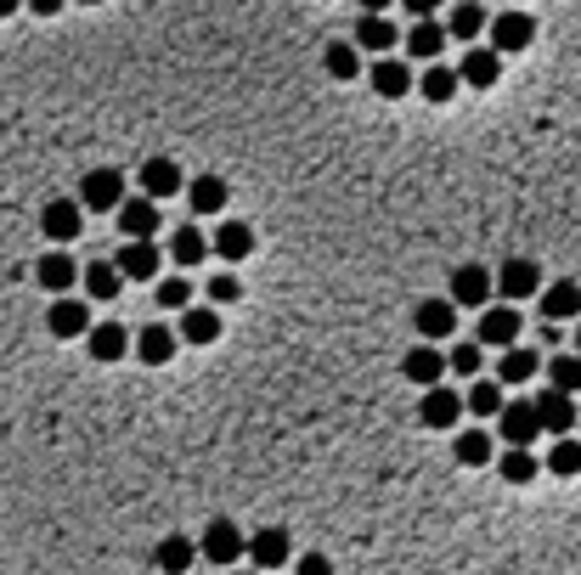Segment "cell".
<instances>
[{
  "instance_id": "obj_1",
  "label": "cell",
  "mask_w": 581,
  "mask_h": 575,
  "mask_svg": "<svg viewBox=\"0 0 581 575\" xmlns=\"http://www.w3.org/2000/svg\"><path fill=\"white\" fill-rule=\"evenodd\" d=\"M496 435H503V446H536V435H548L542 429V413H536V395L531 400L514 395L503 413H496Z\"/></svg>"
},
{
  "instance_id": "obj_2",
  "label": "cell",
  "mask_w": 581,
  "mask_h": 575,
  "mask_svg": "<svg viewBox=\"0 0 581 575\" xmlns=\"http://www.w3.org/2000/svg\"><path fill=\"white\" fill-rule=\"evenodd\" d=\"M446 373H452V356H446L435 339H418V345L406 350V361H401V378H406V384H418V389L441 384Z\"/></svg>"
},
{
  "instance_id": "obj_3",
  "label": "cell",
  "mask_w": 581,
  "mask_h": 575,
  "mask_svg": "<svg viewBox=\"0 0 581 575\" xmlns=\"http://www.w3.org/2000/svg\"><path fill=\"white\" fill-rule=\"evenodd\" d=\"M531 40H536V18L531 12H520V7H503L491 18V46L503 51V57H514V51H531Z\"/></svg>"
},
{
  "instance_id": "obj_4",
  "label": "cell",
  "mask_w": 581,
  "mask_h": 575,
  "mask_svg": "<svg viewBox=\"0 0 581 575\" xmlns=\"http://www.w3.org/2000/svg\"><path fill=\"white\" fill-rule=\"evenodd\" d=\"M86 204H79V198H57V204H46L40 209V231H46V242H62V249H68V242L79 237V231H86Z\"/></svg>"
},
{
  "instance_id": "obj_5",
  "label": "cell",
  "mask_w": 581,
  "mask_h": 575,
  "mask_svg": "<svg viewBox=\"0 0 581 575\" xmlns=\"http://www.w3.org/2000/svg\"><path fill=\"white\" fill-rule=\"evenodd\" d=\"M198 547H204V558H209V564L232 569V564L248 553V536H243L232 519H209V525H204V536H198Z\"/></svg>"
},
{
  "instance_id": "obj_6",
  "label": "cell",
  "mask_w": 581,
  "mask_h": 575,
  "mask_svg": "<svg viewBox=\"0 0 581 575\" xmlns=\"http://www.w3.org/2000/svg\"><path fill=\"white\" fill-rule=\"evenodd\" d=\"M46 327L51 339H86L91 334V305L86 299H68V294H51V310H46Z\"/></svg>"
},
{
  "instance_id": "obj_7",
  "label": "cell",
  "mask_w": 581,
  "mask_h": 575,
  "mask_svg": "<svg viewBox=\"0 0 581 575\" xmlns=\"http://www.w3.org/2000/svg\"><path fill=\"white\" fill-rule=\"evenodd\" d=\"M463 413H469V400H463L457 389H446V384H430V389H424V400H418L424 429H457V424H463Z\"/></svg>"
},
{
  "instance_id": "obj_8",
  "label": "cell",
  "mask_w": 581,
  "mask_h": 575,
  "mask_svg": "<svg viewBox=\"0 0 581 575\" xmlns=\"http://www.w3.org/2000/svg\"><path fill=\"white\" fill-rule=\"evenodd\" d=\"M457 310H463V305H457L452 294H446V299H418V310H412V327H418V339H435V345H441V339L457 334Z\"/></svg>"
},
{
  "instance_id": "obj_9",
  "label": "cell",
  "mask_w": 581,
  "mask_h": 575,
  "mask_svg": "<svg viewBox=\"0 0 581 575\" xmlns=\"http://www.w3.org/2000/svg\"><path fill=\"white\" fill-rule=\"evenodd\" d=\"M35 277H40L46 294H68L73 282H86V266H73V255L62 249V242H51V249L35 260Z\"/></svg>"
},
{
  "instance_id": "obj_10",
  "label": "cell",
  "mask_w": 581,
  "mask_h": 575,
  "mask_svg": "<svg viewBox=\"0 0 581 575\" xmlns=\"http://www.w3.org/2000/svg\"><path fill=\"white\" fill-rule=\"evenodd\" d=\"M79 204H86L91 215H119V204H125V176H119V170H91L86 181H79Z\"/></svg>"
},
{
  "instance_id": "obj_11",
  "label": "cell",
  "mask_w": 581,
  "mask_h": 575,
  "mask_svg": "<svg viewBox=\"0 0 581 575\" xmlns=\"http://www.w3.org/2000/svg\"><path fill=\"white\" fill-rule=\"evenodd\" d=\"M548 282H542V266L536 260H525V255H514L503 271H496V294H503L509 305H520V299H536Z\"/></svg>"
},
{
  "instance_id": "obj_12",
  "label": "cell",
  "mask_w": 581,
  "mask_h": 575,
  "mask_svg": "<svg viewBox=\"0 0 581 575\" xmlns=\"http://www.w3.org/2000/svg\"><path fill=\"white\" fill-rule=\"evenodd\" d=\"M114 260H119V271H125L130 282H152V277L164 271V255H158L152 237H125V249H119Z\"/></svg>"
},
{
  "instance_id": "obj_13",
  "label": "cell",
  "mask_w": 581,
  "mask_h": 575,
  "mask_svg": "<svg viewBox=\"0 0 581 575\" xmlns=\"http://www.w3.org/2000/svg\"><path fill=\"white\" fill-rule=\"evenodd\" d=\"M520 327H525V316H514L509 299L503 305H485V316H480V345L509 350V345H520Z\"/></svg>"
},
{
  "instance_id": "obj_14",
  "label": "cell",
  "mask_w": 581,
  "mask_h": 575,
  "mask_svg": "<svg viewBox=\"0 0 581 575\" xmlns=\"http://www.w3.org/2000/svg\"><path fill=\"white\" fill-rule=\"evenodd\" d=\"M446 294H452L463 310H485V305H491V294H496V277H491L485 266H457Z\"/></svg>"
},
{
  "instance_id": "obj_15",
  "label": "cell",
  "mask_w": 581,
  "mask_h": 575,
  "mask_svg": "<svg viewBox=\"0 0 581 575\" xmlns=\"http://www.w3.org/2000/svg\"><path fill=\"white\" fill-rule=\"evenodd\" d=\"M536 413H542V429H548V435H570V429L581 424L575 395H570V389H553V384L536 395Z\"/></svg>"
},
{
  "instance_id": "obj_16",
  "label": "cell",
  "mask_w": 581,
  "mask_h": 575,
  "mask_svg": "<svg viewBox=\"0 0 581 575\" xmlns=\"http://www.w3.org/2000/svg\"><path fill=\"white\" fill-rule=\"evenodd\" d=\"M457 73H463V86H469V91H491L496 79H503V51H496V46H469Z\"/></svg>"
},
{
  "instance_id": "obj_17",
  "label": "cell",
  "mask_w": 581,
  "mask_h": 575,
  "mask_svg": "<svg viewBox=\"0 0 581 575\" xmlns=\"http://www.w3.org/2000/svg\"><path fill=\"white\" fill-rule=\"evenodd\" d=\"M136 181H141V192L158 198V204H164V198H176V192H187V176H181V163H176V158H147Z\"/></svg>"
},
{
  "instance_id": "obj_18",
  "label": "cell",
  "mask_w": 581,
  "mask_h": 575,
  "mask_svg": "<svg viewBox=\"0 0 581 575\" xmlns=\"http://www.w3.org/2000/svg\"><path fill=\"white\" fill-rule=\"evenodd\" d=\"M176 350H181V334H176V327H164V321H147L141 334H136V356H141L147 367L176 361Z\"/></svg>"
},
{
  "instance_id": "obj_19",
  "label": "cell",
  "mask_w": 581,
  "mask_h": 575,
  "mask_svg": "<svg viewBox=\"0 0 581 575\" xmlns=\"http://www.w3.org/2000/svg\"><path fill=\"white\" fill-rule=\"evenodd\" d=\"M176 334H181V345H215L220 339V305H187Z\"/></svg>"
},
{
  "instance_id": "obj_20",
  "label": "cell",
  "mask_w": 581,
  "mask_h": 575,
  "mask_svg": "<svg viewBox=\"0 0 581 575\" xmlns=\"http://www.w3.org/2000/svg\"><path fill=\"white\" fill-rule=\"evenodd\" d=\"M446 40H452V29H446V23H435V18H412V29H406V57L435 62V57L446 51Z\"/></svg>"
},
{
  "instance_id": "obj_21",
  "label": "cell",
  "mask_w": 581,
  "mask_h": 575,
  "mask_svg": "<svg viewBox=\"0 0 581 575\" xmlns=\"http://www.w3.org/2000/svg\"><path fill=\"white\" fill-rule=\"evenodd\" d=\"M536 305H542L548 321H570V316H581V282L575 277H559V282H548L536 294Z\"/></svg>"
},
{
  "instance_id": "obj_22",
  "label": "cell",
  "mask_w": 581,
  "mask_h": 575,
  "mask_svg": "<svg viewBox=\"0 0 581 575\" xmlns=\"http://www.w3.org/2000/svg\"><path fill=\"white\" fill-rule=\"evenodd\" d=\"M418 79H412V68L401 62V57H373V91L384 97V102H401Z\"/></svg>"
},
{
  "instance_id": "obj_23",
  "label": "cell",
  "mask_w": 581,
  "mask_h": 575,
  "mask_svg": "<svg viewBox=\"0 0 581 575\" xmlns=\"http://www.w3.org/2000/svg\"><path fill=\"white\" fill-rule=\"evenodd\" d=\"M288 553H294V542H288V531H277V525H266V531L248 536V558H255V569H283Z\"/></svg>"
},
{
  "instance_id": "obj_24",
  "label": "cell",
  "mask_w": 581,
  "mask_h": 575,
  "mask_svg": "<svg viewBox=\"0 0 581 575\" xmlns=\"http://www.w3.org/2000/svg\"><path fill=\"white\" fill-rule=\"evenodd\" d=\"M86 350L97 361H125V350H136V334H125L119 321H97L91 334H86Z\"/></svg>"
},
{
  "instance_id": "obj_25",
  "label": "cell",
  "mask_w": 581,
  "mask_h": 575,
  "mask_svg": "<svg viewBox=\"0 0 581 575\" xmlns=\"http://www.w3.org/2000/svg\"><path fill=\"white\" fill-rule=\"evenodd\" d=\"M209 255H215V237H204L198 226H181V231L170 237V260H176L181 271H198Z\"/></svg>"
},
{
  "instance_id": "obj_26",
  "label": "cell",
  "mask_w": 581,
  "mask_h": 575,
  "mask_svg": "<svg viewBox=\"0 0 581 575\" xmlns=\"http://www.w3.org/2000/svg\"><path fill=\"white\" fill-rule=\"evenodd\" d=\"M542 367H548V361H542L531 345H509V350H503V361H496V378H503L509 389H520V384H531Z\"/></svg>"
},
{
  "instance_id": "obj_27",
  "label": "cell",
  "mask_w": 581,
  "mask_h": 575,
  "mask_svg": "<svg viewBox=\"0 0 581 575\" xmlns=\"http://www.w3.org/2000/svg\"><path fill=\"white\" fill-rule=\"evenodd\" d=\"M215 255H220L226 266H243L248 255H255V226H243V220L215 226Z\"/></svg>"
},
{
  "instance_id": "obj_28",
  "label": "cell",
  "mask_w": 581,
  "mask_h": 575,
  "mask_svg": "<svg viewBox=\"0 0 581 575\" xmlns=\"http://www.w3.org/2000/svg\"><path fill=\"white\" fill-rule=\"evenodd\" d=\"M158 226H164V220H158V198L141 192V198H125V204H119V231H125V237H152Z\"/></svg>"
},
{
  "instance_id": "obj_29",
  "label": "cell",
  "mask_w": 581,
  "mask_h": 575,
  "mask_svg": "<svg viewBox=\"0 0 581 575\" xmlns=\"http://www.w3.org/2000/svg\"><path fill=\"white\" fill-rule=\"evenodd\" d=\"M198 553H204V547H198L193 536H164L152 564H158V575H193V558H198Z\"/></svg>"
},
{
  "instance_id": "obj_30",
  "label": "cell",
  "mask_w": 581,
  "mask_h": 575,
  "mask_svg": "<svg viewBox=\"0 0 581 575\" xmlns=\"http://www.w3.org/2000/svg\"><path fill=\"white\" fill-rule=\"evenodd\" d=\"M125 282H130V277L119 271V260H97V266H86V294H91L97 305H114Z\"/></svg>"
},
{
  "instance_id": "obj_31",
  "label": "cell",
  "mask_w": 581,
  "mask_h": 575,
  "mask_svg": "<svg viewBox=\"0 0 581 575\" xmlns=\"http://www.w3.org/2000/svg\"><path fill=\"white\" fill-rule=\"evenodd\" d=\"M503 389H509L503 378H474V384H469V395H463V400H469V413H474V418H496V413L509 406V395H503Z\"/></svg>"
},
{
  "instance_id": "obj_32",
  "label": "cell",
  "mask_w": 581,
  "mask_h": 575,
  "mask_svg": "<svg viewBox=\"0 0 581 575\" xmlns=\"http://www.w3.org/2000/svg\"><path fill=\"white\" fill-rule=\"evenodd\" d=\"M395 40H401V34H395V23H390L384 12H362V23H356V46H362V51L384 57Z\"/></svg>"
},
{
  "instance_id": "obj_33",
  "label": "cell",
  "mask_w": 581,
  "mask_h": 575,
  "mask_svg": "<svg viewBox=\"0 0 581 575\" xmlns=\"http://www.w3.org/2000/svg\"><path fill=\"white\" fill-rule=\"evenodd\" d=\"M226 198H232V187H226L220 176H198V181H187V204H193V215H220Z\"/></svg>"
},
{
  "instance_id": "obj_34",
  "label": "cell",
  "mask_w": 581,
  "mask_h": 575,
  "mask_svg": "<svg viewBox=\"0 0 581 575\" xmlns=\"http://www.w3.org/2000/svg\"><path fill=\"white\" fill-rule=\"evenodd\" d=\"M457 86H463V73H457V68L430 62V68H424V79H418V97L441 108V102H452V97H457Z\"/></svg>"
},
{
  "instance_id": "obj_35",
  "label": "cell",
  "mask_w": 581,
  "mask_h": 575,
  "mask_svg": "<svg viewBox=\"0 0 581 575\" xmlns=\"http://www.w3.org/2000/svg\"><path fill=\"white\" fill-rule=\"evenodd\" d=\"M446 29H452V40H463V46H469L474 34H485V29H491V18L474 7V0H457V7L446 12Z\"/></svg>"
},
{
  "instance_id": "obj_36",
  "label": "cell",
  "mask_w": 581,
  "mask_h": 575,
  "mask_svg": "<svg viewBox=\"0 0 581 575\" xmlns=\"http://www.w3.org/2000/svg\"><path fill=\"white\" fill-rule=\"evenodd\" d=\"M496 474H503L509 485H531V479L542 474V463L531 457V446H509L503 457H496Z\"/></svg>"
},
{
  "instance_id": "obj_37",
  "label": "cell",
  "mask_w": 581,
  "mask_h": 575,
  "mask_svg": "<svg viewBox=\"0 0 581 575\" xmlns=\"http://www.w3.org/2000/svg\"><path fill=\"white\" fill-rule=\"evenodd\" d=\"M548 468H553L559 479H575V474H581V440H575V435H553Z\"/></svg>"
},
{
  "instance_id": "obj_38",
  "label": "cell",
  "mask_w": 581,
  "mask_h": 575,
  "mask_svg": "<svg viewBox=\"0 0 581 575\" xmlns=\"http://www.w3.org/2000/svg\"><path fill=\"white\" fill-rule=\"evenodd\" d=\"M496 452H491V435L485 429H469V435H457V463L463 468H485Z\"/></svg>"
},
{
  "instance_id": "obj_39",
  "label": "cell",
  "mask_w": 581,
  "mask_h": 575,
  "mask_svg": "<svg viewBox=\"0 0 581 575\" xmlns=\"http://www.w3.org/2000/svg\"><path fill=\"white\" fill-rule=\"evenodd\" d=\"M548 384H553V389H570V395H581V350H570V356H553V361H548Z\"/></svg>"
},
{
  "instance_id": "obj_40",
  "label": "cell",
  "mask_w": 581,
  "mask_h": 575,
  "mask_svg": "<svg viewBox=\"0 0 581 575\" xmlns=\"http://www.w3.org/2000/svg\"><path fill=\"white\" fill-rule=\"evenodd\" d=\"M327 73H334V79H356L362 73V46L351 40V46H327Z\"/></svg>"
},
{
  "instance_id": "obj_41",
  "label": "cell",
  "mask_w": 581,
  "mask_h": 575,
  "mask_svg": "<svg viewBox=\"0 0 581 575\" xmlns=\"http://www.w3.org/2000/svg\"><path fill=\"white\" fill-rule=\"evenodd\" d=\"M446 356H452V373H457V378H480V367H485V345H480V339H463V345H452Z\"/></svg>"
},
{
  "instance_id": "obj_42",
  "label": "cell",
  "mask_w": 581,
  "mask_h": 575,
  "mask_svg": "<svg viewBox=\"0 0 581 575\" xmlns=\"http://www.w3.org/2000/svg\"><path fill=\"white\" fill-rule=\"evenodd\" d=\"M193 305V277H158V310H187Z\"/></svg>"
},
{
  "instance_id": "obj_43",
  "label": "cell",
  "mask_w": 581,
  "mask_h": 575,
  "mask_svg": "<svg viewBox=\"0 0 581 575\" xmlns=\"http://www.w3.org/2000/svg\"><path fill=\"white\" fill-rule=\"evenodd\" d=\"M237 299H243V282H237L232 271L209 277V305H237Z\"/></svg>"
},
{
  "instance_id": "obj_44",
  "label": "cell",
  "mask_w": 581,
  "mask_h": 575,
  "mask_svg": "<svg viewBox=\"0 0 581 575\" xmlns=\"http://www.w3.org/2000/svg\"><path fill=\"white\" fill-rule=\"evenodd\" d=\"M294 575H334V558H327V553H305L294 564Z\"/></svg>"
},
{
  "instance_id": "obj_45",
  "label": "cell",
  "mask_w": 581,
  "mask_h": 575,
  "mask_svg": "<svg viewBox=\"0 0 581 575\" xmlns=\"http://www.w3.org/2000/svg\"><path fill=\"white\" fill-rule=\"evenodd\" d=\"M62 7H68V0H29V12H35V18H57Z\"/></svg>"
},
{
  "instance_id": "obj_46",
  "label": "cell",
  "mask_w": 581,
  "mask_h": 575,
  "mask_svg": "<svg viewBox=\"0 0 581 575\" xmlns=\"http://www.w3.org/2000/svg\"><path fill=\"white\" fill-rule=\"evenodd\" d=\"M401 7H406L412 18H435V7H441V0H401Z\"/></svg>"
},
{
  "instance_id": "obj_47",
  "label": "cell",
  "mask_w": 581,
  "mask_h": 575,
  "mask_svg": "<svg viewBox=\"0 0 581 575\" xmlns=\"http://www.w3.org/2000/svg\"><path fill=\"white\" fill-rule=\"evenodd\" d=\"M390 7H401V0H362V12H390Z\"/></svg>"
},
{
  "instance_id": "obj_48",
  "label": "cell",
  "mask_w": 581,
  "mask_h": 575,
  "mask_svg": "<svg viewBox=\"0 0 581 575\" xmlns=\"http://www.w3.org/2000/svg\"><path fill=\"white\" fill-rule=\"evenodd\" d=\"M18 7H29V0H0V18H12Z\"/></svg>"
},
{
  "instance_id": "obj_49",
  "label": "cell",
  "mask_w": 581,
  "mask_h": 575,
  "mask_svg": "<svg viewBox=\"0 0 581 575\" xmlns=\"http://www.w3.org/2000/svg\"><path fill=\"white\" fill-rule=\"evenodd\" d=\"M575 350H581V321H575Z\"/></svg>"
},
{
  "instance_id": "obj_50",
  "label": "cell",
  "mask_w": 581,
  "mask_h": 575,
  "mask_svg": "<svg viewBox=\"0 0 581 575\" xmlns=\"http://www.w3.org/2000/svg\"><path fill=\"white\" fill-rule=\"evenodd\" d=\"M79 7H102V0H79Z\"/></svg>"
},
{
  "instance_id": "obj_51",
  "label": "cell",
  "mask_w": 581,
  "mask_h": 575,
  "mask_svg": "<svg viewBox=\"0 0 581 575\" xmlns=\"http://www.w3.org/2000/svg\"><path fill=\"white\" fill-rule=\"evenodd\" d=\"M232 575H255V569H232Z\"/></svg>"
}]
</instances>
